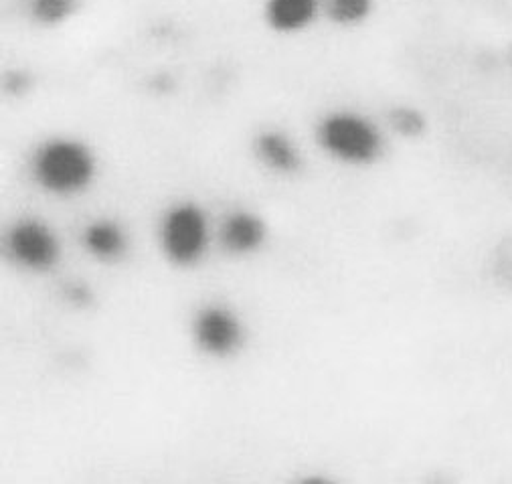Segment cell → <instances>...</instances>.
Returning a JSON list of instances; mask_svg holds the SVG:
<instances>
[{
	"mask_svg": "<svg viewBox=\"0 0 512 484\" xmlns=\"http://www.w3.org/2000/svg\"><path fill=\"white\" fill-rule=\"evenodd\" d=\"M69 296H71V300H73L75 304H81V302H85V300L90 298L88 290H79V288H71V290H69Z\"/></svg>",
	"mask_w": 512,
	"mask_h": 484,
	"instance_id": "cell-13",
	"label": "cell"
},
{
	"mask_svg": "<svg viewBox=\"0 0 512 484\" xmlns=\"http://www.w3.org/2000/svg\"><path fill=\"white\" fill-rule=\"evenodd\" d=\"M75 11V0H29V13L41 25H59Z\"/></svg>",
	"mask_w": 512,
	"mask_h": 484,
	"instance_id": "cell-10",
	"label": "cell"
},
{
	"mask_svg": "<svg viewBox=\"0 0 512 484\" xmlns=\"http://www.w3.org/2000/svg\"><path fill=\"white\" fill-rule=\"evenodd\" d=\"M330 19L338 25H357L373 11V0H328Z\"/></svg>",
	"mask_w": 512,
	"mask_h": 484,
	"instance_id": "cell-11",
	"label": "cell"
},
{
	"mask_svg": "<svg viewBox=\"0 0 512 484\" xmlns=\"http://www.w3.org/2000/svg\"><path fill=\"white\" fill-rule=\"evenodd\" d=\"M209 241L207 217L201 207L193 203H179L170 207L160 223V246L168 262L177 266L197 264Z\"/></svg>",
	"mask_w": 512,
	"mask_h": 484,
	"instance_id": "cell-3",
	"label": "cell"
},
{
	"mask_svg": "<svg viewBox=\"0 0 512 484\" xmlns=\"http://www.w3.org/2000/svg\"><path fill=\"white\" fill-rule=\"evenodd\" d=\"M33 179L53 195H77L90 187L96 160L88 146L69 138H53L41 144L31 160Z\"/></svg>",
	"mask_w": 512,
	"mask_h": 484,
	"instance_id": "cell-1",
	"label": "cell"
},
{
	"mask_svg": "<svg viewBox=\"0 0 512 484\" xmlns=\"http://www.w3.org/2000/svg\"><path fill=\"white\" fill-rule=\"evenodd\" d=\"M255 152L262 163L280 175H294L300 169V156L288 136L280 132H264L255 140Z\"/></svg>",
	"mask_w": 512,
	"mask_h": 484,
	"instance_id": "cell-9",
	"label": "cell"
},
{
	"mask_svg": "<svg viewBox=\"0 0 512 484\" xmlns=\"http://www.w3.org/2000/svg\"><path fill=\"white\" fill-rule=\"evenodd\" d=\"M83 246L94 258L110 262L118 260L126 252V235L122 227L110 219L90 223L83 231Z\"/></svg>",
	"mask_w": 512,
	"mask_h": 484,
	"instance_id": "cell-7",
	"label": "cell"
},
{
	"mask_svg": "<svg viewBox=\"0 0 512 484\" xmlns=\"http://www.w3.org/2000/svg\"><path fill=\"white\" fill-rule=\"evenodd\" d=\"M9 252L15 262L33 272H47L59 258V241L53 231L37 221L23 219L9 231Z\"/></svg>",
	"mask_w": 512,
	"mask_h": 484,
	"instance_id": "cell-4",
	"label": "cell"
},
{
	"mask_svg": "<svg viewBox=\"0 0 512 484\" xmlns=\"http://www.w3.org/2000/svg\"><path fill=\"white\" fill-rule=\"evenodd\" d=\"M320 146L340 163L371 165L383 152V136L373 122L359 114L326 116L318 126Z\"/></svg>",
	"mask_w": 512,
	"mask_h": 484,
	"instance_id": "cell-2",
	"label": "cell"
},
{
	"mask_svg": "<svg viewBox=\"0 0 512 484\" xmlns=\"http://www.w3.org/2000/svg\"><path fill=\"white\" fill-rule=\"evenodd\" d=\"M243 331L237 316L223 306H205L195 318V341L203 353L227 357L241 345Z\"/></svg>",
	"mask_w": 512,
	"mask_h": 484,
	"instance_id": "cell-5",
	"label": "cell"
},
{
	"mask_svg": "<svg viewBox=\"0 0 512 484\" xmlns=\"http://www.w3.org/2000/svg\"><path fill=\"white\" fill-rule=\"evenodd\" d=\"M320 0H268L266 17L272 29L296 33L306 29L316 17Z\"/></svg>",
	"mask_w": 512,
	"mask_h": 484,
	"instance_id": "cell-8",
	"label": "cell"
},
{
	"mask_svg": "<svg viewBox=\"0 0 512 484\" xmlns=\"http://www.w3.org/2000/svg\"><path fill=\"white\" fill-rule=\"evenodd\" d=\"M389 120H391L393 130L407 138H415V136L423 134V130H425L423 116L413 108H397L391 112Z\"/></svg>",
	"mask_w": 512,
	"mask_h": 484,
	"instance_id": "cell-12",
	"label": "cell"
},
{
	"mask_svg": "<svg viewBox=\"0 0 512 484\" xmlns=\"http://www.w3.org/2000/svg\"><path fill=\"white\" fill-rule=\"evenodd\" d=\"M266 227L264 223L247 211H233L221 227L223 248L235 256L253 254L264 244Z\"/></svg>",
	"mask_w": 512,
	"mask_h": 484,
	"instance_id": "cell-6",
	"label": "cell"
}]
</instances>
